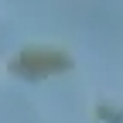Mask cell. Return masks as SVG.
<instances>
[{"label": "cell", "instance_id": "6da1fadb", "mask_svg": "<svg viewBox=\"0 0 123 123\" xmlns=\"http://www.w3.org/2000/svg\"><path fill=\"white\" fill-rule=\"evenodd\" d=\"M68 68H72V58L58 48H24L10 62V72L21 75V79H31V82L55 75V72H68Z\"/></svg>", "mask_w": 123, "mask_h": 123}, {"label": "cell", "instance_id": "7a4b0ae2", "mask_svg": "<svg viewBox=\"0 0 123 123\" xmlns=\"http://www.w3.org/2000/svg\"><path fill=\"white\" fill-rule=\"evenodd\" d=\"M96 113H99V120H103V123H123V113H120V110H113V106H106V103H99V106H96Z\"/></svg>", "mask_w": 123, "mask_h": 123}]
</instances>
